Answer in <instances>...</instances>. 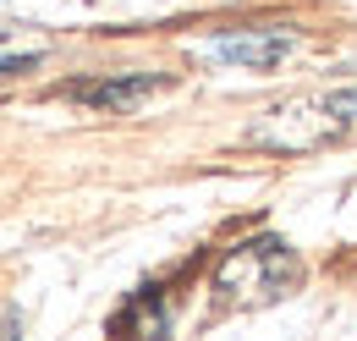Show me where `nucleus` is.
Segmentation results:
<instances>
[{
    "mask_svg": "<svg viewBox=\"0 0 357 341\" xmlns=\"http://www.w3.org/2000/svg\"><path fill=\"white\" fill-rule=\"evenodd\" d=\"M33 61H39V55H0V78H6V72H28Z\"/></svg>",
    "mask_w": 357,
    "mask_h": 341,
    "instance_id": "obj_6",
    "label": "nucleus"
},
{
    "mask_svg": "<svg viewBox=\"0 0 357 341\" xmlns=\"http://www.w3.org/2000/svg\"><path fill=\"white\" fill-rule=\"evenodd\" d=\"M335 138H357V88L286 99V105H275L264 122L253 127V143H259V149H286V154L335 143Z\"/></svg>",
    "mask_w": 357,
    "mask_h": 341,
    "instance_id": "obj_2",
    "label": "nucleus"
},
{
    "mask_svg": "<svg viewBox=\"0 0 357 341\" xmlns=\"http://www.w3.org/2000/svg\"><path fill=\"white\" fill-rule=\"evenodd\" d=\"M303 264L286 237H248L215 264V303L220 308H269L297 286Z\"/></svg>",
    "mask_w": 357,
    "mask_h": 341,
    "instance_id": "obj_1",
    "label": "nucleus"
},
{
    "mask_svg": "<svg viewBox=\"0 0 357 341\" xmlns=\"http://www.w3.org/2000/svg\"><path fill=\"white\" fill-rule=\"evenodd\" d=\"M209 50H215L220 61H231V66L269 72V66H280V61L297 50V34H286V28H248V34H220Z\"/></svg>",
    "mask_w": 357,
    "mask_h": 341,
    "instance_id": "obj_3",
    "label": "nucleus"
},
{
    "mask_svg": "<svg viewBox=\"0 0 357 341\" xmlns=\"http://www.w3.org/2000/svg\"><path fill=\"white\" fill-rule=\"evenodd\" d=\"M127 341H165V331H171V319H165V303L160 298H132V308L121 314V325H116Z\"/></svg>",
    "mask_w": 357,
    "mask_h": 341,
    "instance_id": "obj_5",
    "label": "nucleus"
},
{
    "mask_svg": "<svg viewBox=\"0 0 357 341\" xmlns=\"http://www.w3.org/2000/svg\"><path fill=\"white\" fill-rule=\"evenodd\" d=\"M160 88H171V78H154V72H132V78H105V83H77L72 99H83L93 110H137L143 99H154Z\"/></svg>",
    "mask_w": 357,
    "mask_h": 341,
    "instance_id": "obj_4",
    "label": "nucleus"
}]
</instances>
